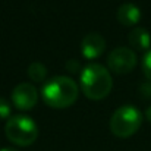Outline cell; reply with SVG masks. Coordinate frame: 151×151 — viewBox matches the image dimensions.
<instances>
[{"label": "cell", "instance_id": "6da1fadb", "mask_svg": "<svg viewBox=\"0 0 151 151\" xmlns=\"http://www.w3.org/2000/svg\"><path fill=\"white\" fill-rule=\"evenodd\" d=\"M79 85L87 99L103 100L110 94L113 79L107 68L100 63H90L81 70Z\"/></svg>", "mask_w": 151, "mask_h": 151}, {"label": "cell", "instance_id": "7a4b0ae2", "mask_svg": "<svg viewBox=\"0 0 151 151\" xmlns=\"http://www.w3.org/2000/svg\"><path fill=\"white\" fill-rule=\"evenodd\" d=\"M41 96L49 107L66 109L76 101L79 88L78 84L69 76H54L44 84Z\"/></svg>", "mask_w": 151, "mask_h": 151}, {"label": "cell", "instance_id": "3957f363", "mask_svg": "<svg viewBox=\"0 0 151 151\" xmlns=\"http://www.w3.org/2000/svg\"><path fill=\"white\" fill-rule=\"evenodd\" d=\"M6 137L10 142L19 147H28L35 142L38 138V126L37 123L25 114L10 116L4 126Z\"/></svg>", "mask_w": 151, "mask_h": 151}, {"label": "cell", "instance_id": "277c9868", "mask_svg": "<svg viewBox=\"0 0 151 151\" xmlns=\"http://www.w3.org/2000/svg\"><path fill=\"white\" fill-rule=\"evenodd\" d=\"M142 125V113L135 106H122L110 117V131L117 138H129Z\"/></svg>", "mask_w": 151, "mask_h": 151}, {"label": "cell", "instance_id": "5b68a950", "mask_svg": "<svg viewBox=\"0 0 151 151\" xmlns=\"http://www.w3.org/2000/svg\"><path fill=\"white\" fill-rule=\"evenodd\" d=\"M109 69L117 75H126L134 70L137 66V54L132 49L117 47L109 53L107 56Z\"/></svg>", "mask_w": 151, "mask_h": 151}, {"label": "cell", "instance_id": "8992f818", "mask_svg": "<svg viewBox=\"0 0 151 151\" xmlns=\"http://www.w3.org/2000/svg\"><path fill=\"white\" fill-rule=\"evenodd\" d=\"M12 101L18 110H22V111L31 110L35 107L38 101V91L32 84L21 82L12 91Z\"/></svg>", "mask_w": 151, "mask_h": 151}, {"label": "cell", "instance_id": "52a82bcc", "mask_svg": "<svg viewBox=\"0 0 151 151\" xmlns=\"http://www.w3.org/2000/svg\"><path fill=\"white\" fill-rule=\"evenodd\" d=\"M104 50H106V40L103 38V35L97 32H91L85 35L81 41V53L88 60L100 57Z\"/></svg>", "mask_w": 151, "mask_h": 151}, {"label": "cell", "instance_id": "ba28073f", "mask_svg": "<svg viewBox=\"0 0 151 151\" xmlns=\"http://www.w3.org/2000/svg\"><path fill=\"white\" fill-rule=\"evenodd\" d=\"M116 16H117V21L123 27H135V25L139 24L142 15H141V9L137 4L126 1V3L119 6Z\"/></svg>", "mask_w": 151, "mask_h": 151}, {"label": "cell", "instance_id": "9c48e42d", "mask_svg": "<svg viewBox=\"0 0 151 151\" xmlns=\"http://www.w3.org/2000/svg\"><path fill=\"white\" fill-rule=\"evenodd\" d=\"M128 40H129V44L132 46V49L138 51L147 53L151 49V35L142 27H134L128 35Z\"/></svg>", "mask_w": 151, "mask_h": 151}, {"label": "cell", "instance_id": "30bf717a", "mask_svg": "<svg viewBox=\"0 0 151 151\" xmlns=\"http://www.w3.org/2000/svg\"><path fill=\"white\" fill-rule=\"evenodd\" d=\"M28 76L34 82H43L47 76V69L41 62H32L28 66Z\"/></svg>", "mask_w": 151, "mask_h": 151}, {"label": "cell", "instance_id": "8fae6325", "mask_svg": "<svg viewBox=\"0 0 151 151\" xmlns=\"http://www.w3.org/2000/svg\"><path fill=\"white\" fill-rule=\"evenodd\" d=\"M142 72H144L145 78L151 82V49L144 54V59H142Z\"/></svg>", "mask_w": 151, "mask_h": 151}, {"label": "cell", "instance_id": "7c38bea8", "mask_svg": "<svg viewBox=\"0 0 151 151\" xmlns=\"http://www.w3.org/2000/svg\"><path fill=\"white\" fill-rule=\"evenodd\" d=\"M12 114V107L9 104V101L4 97H0V120L1 119H9Z\"/></svg>", "mask_w": 151, "mask_h": 151}, {"label": "cell", "instance_id": "4fadbf2b", "mask_svg": "<svg viewBox=\"0 0 151 151\" xmlns=\"http://www.w3.org/2000/svg\"><path fill=\"white\" fill-rule=\"evenodd\" d=\"M139 93H141V97H144V99H151V82L150 81L141 85Z\"/></svg>", "mask_w": 151, "mask_h": 151}, {"label": "cell", "instance_id": "5bb4252c", "mask_svg": "<svg viewBox=\"0 0 151 151\" xmlns=\"http://www.w3.org/2000/svg\"><path fill=\"white\" fill-rule=\"evenodd\" d=\"M66 69L68 70H72V72H78L79 70V63L76 60H69L66 63Z\"/></svg>", "mask_w": 151, "mask_h": 151}, {"label": "cell", "instance_id": "9a60e30c", "mask_svg": "<svg viewBox=\"0 0 151 151\" xmlns=\"http://www.w3.org/2000/svg\"><path fill=\"white\" fill-rule=\"evenodd\" d=\"M145 117H147L148 122H151V106L147 109V111H145Z\"/></svg>", "mask_w": 151, "mask_h": 151}, {"label": "cell", "instance_id": "2e32d148", "mask_svg": "<svg viewBox=\"0 0 151 151\" xmlns=\"http://www.w3.org/2000/svg\"><path fill=\"white\" fill-rule=\"evenodd\" d=\"M0 151H18V150H15V148H1Z\"/></svg>", "mask_w": 151, "mask_h": 151}]
</instances>
